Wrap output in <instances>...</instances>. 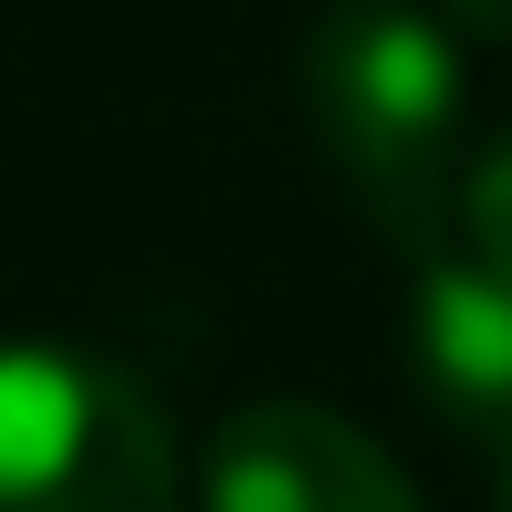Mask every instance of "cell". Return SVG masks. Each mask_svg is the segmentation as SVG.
I'll use <instances>...</instances> for the list:
<instances>
[{"label":"cell","instance_id":"obj_1","mask_svg":"<svg viewBox=\"0 0 512 512\" xmlns=\"http://www.w3.org/2000/svg\"><path fill=\"white\" fill-rule=\"evenodd\" d=\"M304 126L335 157L356 209L408 251H450L460 189V42L418 0H335L293 53Z\"/></svg>","mask_w":512,"mask_h":512},{"label":"cell","instance_id":"obj_2","mask_svg":"<svg viewBox=\"0 0 512 512\" xmlns=\"http://www.w3.org/2000/svg\"><path fill=\"white\" fill-rule=\"evenodd\" d=\"M0 512H178L157 398L74 345H0Z\"/></svg>","mask_w":512,"mask_h":512},{"label":"cell","instance_id":"obj_3","mask_svg":"<svg viewBox=\"0 0 512 512\" xmlns=\"http://www.w3.org/2000/svg\"><path fill=\"white\" fill-rule=\"evenodd\" d=\"M199 512H418V481L356 418L314 398H262L220 418L199 460Z\"/></svg>","mask_w":512,"mask_h":512},{"label":"cell","instance_id":"obj_4","mask_svg":"<svg viewBox=\"0 0 512 512\" xmlns=\"http://www.w3.org/2000/svg\"><path fill=\"white\" fill-rule=\"evenodd\" d=\"M408 366L460 439H512V272L492 251H418Z\"/></svg>","mask_w":512,"mask_h":512},{"label":"cell","instance_id":"obj_5","mask_svg":"<svg viewBox=\"0 0 512 512\" xmlns=\"http://www.w3.org/2000/svg\"><path fill=\"white\" fill-rule=\"evenodd\" d=\"M471 230H481V251H492V262L512 272V126L492 136V147H481V168H471Z\"/></svg>","mask_w":512,"mask_h":512},{"label":"cell","instance_id":"obj_6","mask_svg":"<svg viewBox=\"0 0 512 512\" xmlns=\"http://www.w3.org/2000/svg\"><path fill=\"white\" fill-rule=\"evenodd\" d=\"M502 512H512V439H502Z\"/></svg>","mask_w":512,"mask_h":512}]
</instances>
